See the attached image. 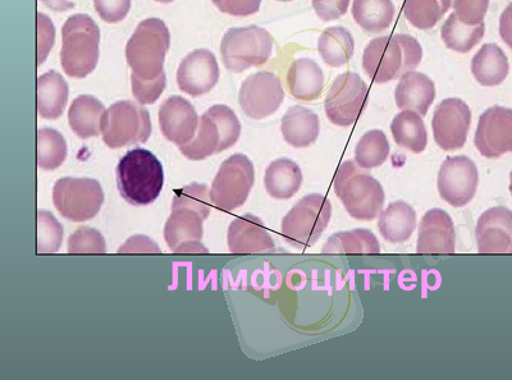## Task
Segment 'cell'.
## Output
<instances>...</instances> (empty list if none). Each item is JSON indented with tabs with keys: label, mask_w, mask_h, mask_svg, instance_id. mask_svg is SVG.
<instances>
[{
	"label": "cell",
	"mask_w": 512,
	"mask_h": 380,
	"mask_svg": "<svg viewBox=\"0 0 512 380\" xmlns=\"http://www.w3.org/2000/svg\"><path fill=\"white\" fill-rule=\"evenodd\" d=\"M210 190L207 185L191 183L175 192L164 238L176 254H207L203 245L204 221L210 214Z\"/></svg>",
	"instance_id": "obj_1"
},
{
	"label": "cell",
	"mask_w": 512,
	"mask_h": 380,
	"mask_svg": "<svg viewBox=\"0 0 512 380\" xmlns=\"http://www.w3.org/2000/svg\"><path fill=\"white\" fill-rule=\"evenodd\" d=\"M285 100L281 81L273 72L253 73L242 82L239 102L246 116L260 121L276 113Z\"/></svg>",
	"instance_id": "obj_15"
},
{
	"label": "cell",
	"mask_w": 512,
	"mask_h": 380,
	"mask_svg": "<svg viewBox=\"0 0 512 380\" xmlns=\"http://www.w3.org/2000/svg\"><path fill=\"white\" fill-rule=\"evenodd\" d=\"M273 53L272 35L262 27H233L224 34L221 54L224 67L242 73L251 67L263 66Z\"/></svg>",
	"instance_id": "obj_9"
},
{
	"label": "cell",
	"mask_w": 512,
	"mask_h": 380,
	"mask_svg": "<svg viewBox=\"0 0 512 380\" xmlns=\"http://www.w3.org/2000/svg\"><path fill=\"white\" fill-rule=\"evenodd\" d=\"M352 16L367 34H379L391 26L395 4L392 0H354Z\"/></svg>",
	"instance_id": "obj_32"
},
{
	"label": "cell",
	"mask_w": 512,
	"mask_h": 380,
	"mask_svg": "<svg viewBox=\"0 0 512 380\" xmlns=\"http://www.w3.org/2000/svg\"><path fill=\"white\" fill-rule=\"evenodd\" d=\"M199 117L194 105L182 96H171L159 109L160 131L177 146L190 144L199 128Z\"/></svg>",
	"instance_id": "obj_19"
},
{
	"label": "cell",
	"mask_w": 512,
	"mask_h": 380,
	"mask_svg": "<svg viewBox=\"0 0 512 380\" xmlns=\"http://www.w3.org/2000/svg\"><path fill=\"white\" fill-rule=\"evenodd\" d=\"M390 144L381 130L368 131L361 136L355 149V163L361 169L381 167L390 155Z\"/></svg>",
	"instance_id": "obj_37"
},
{
	"label": "cell",
	"mask_w": 512,
	"mask_h": 380,
	"mask_svg": "<svg viewBox=\"0 0 512 380\" xmlns=\"http://www.w3.org/2000/svg\"><path fill=\"white\" fill-rule=\"evenodd\" d=\"M61 64L72 79H85L99 61L100 30L88 15L68 18L62 29Z\"/></svg>",
	"instance_id": "obj_6"
},
{
	"label": "cell",
	"mask_w": 512,
	"mask_h": 380,
	"mask_svg": "<svg viewBox=\"0 0 512 380\" xmlns=\"http://www.w3.org/2000/svg\"><path fill=\"white\" fill-rule=\"evenodd\" d=\"M56 40V27L48 16L38 13V66L48 58Z\"/></svg>",
	"instance_id": "obj_44"
},
{
	"label": "cell",
	"mask_w": 512,
	"mask_h": 380,
	"mask_svg": "<svg viewBox=\"0 0 512 380\" xmlns=\"http://www.w3.org/2000/svg\"><path fill=\"white\" fill-rule=\"evenodd\" d=\"M169 45L171 34L164 21L148 18L140 22L126 45L132 75L143 80H154L162 75Z\"/></svg>",
	"instance_id": "obj_5"
},
{
	"label": "cell",
	"mask_w": 512,
	"mask_h": 380,
	"mask_svg": "<svg viewBox=\"0 0 512 380\" xmlns=\"http://www.w3.org/2000/svg\"><path fill=\"white\" fill-rule=\"evenodd\" d=\"M64 230L58 219L47 210L38 212V254H53L61 249Z\"/></svg>",
	"instance_id": "obj_39"
},
{
	"label": "cell",
	"mask_w": 512,
	"mask_h": 380,
	"mask_svg": "<svg viewBox=\"0 0 512 380\" xmlns=\"http://www.w3.org/2000/svg\"><path fill=\"white\" fill-rule=\"evenodd\" d=\"M95 11L107 24L125 20L131 9V0H94Z\"/></svg>",
	"instance_id": "obj_43"
},
{
	"label": "cell",
	"mask_w": 512,
	"mask_h": 380,
	"mask_svg": "<svg viewBox=\"0 0 512 380\" xmlns=\"http://www.w3.org/2000/svg\"><path fill=\"white\" fill-rule=\"evenodd\" d=\"M474 144L488 159L512 153V109L500 105L488 108L479 118Z\"/></svg>",
	"instance_id": "obj_17"
},
{
	"label": "cell",
	"mask_w": 512,
	"mask_h": 380,
	"mask_svg": "<svg viewBox=\"0 0 512 380\" xmlns=\"http://www.w3.org/2000/svg\"><path fill=\"white\" fill-rule=\"evenodd\" d=\"M454 13L468 25L482 24L487 15L489 0H452Z\"/></svg>",
	"instance_id": "obj_42"
},
{
	"label": "cell",
	"mask_w": 512,
	"mask_h": 380,
	"mask_svg": "<svg viewBox=\"0 0 512 380\" xmlns=\"http://www.w3.org/2000/svg\"><path fill=\"white\" fill-rule=\"evenodd\" d=\"M67 158L66 139L53 128L38 131V167L44 171H54L62 166Z\"/></svg>",
	"instance_id": "obj_38"
},
{
	"label": "cell",
	"mask_w": 512,
	"mask_h": 380,
	"mask_svg": "<svg viewBox=\"0 0 512 380\" xmlns=\"http://www.w3.org/2000/svg\"><path fill=\"white\" fill-rule=\"evenodd\" d=\"M391 132L395 143L411 153L420 154L427 148V127L419 113L401 111L393 118Z\"/></svg>",
	"instance_id": "obj_31"
},
{
	"label": "cell",
	"mask_w": 512,
	"mask_h": 380,
	"mask_svg": "<svg viewBox=\"0 0 512 380\" xmlns=\"http://www.w3.org/2000/svg\"><path fill=\"white\" fill-rule=\"evenodd\" d=\"M423 59V49L413 36L396 34L370 41L364 50L363 68L376 84H387L413 72Z\"/></svg>",
	"instance_id": "obj_2"
},
{
	"label": "cell",
	"mask_w": 512,
	"mask_h": 380,
	"mask_svg": "<svg viewBox=\"0 0 512 380\" xmlns=\"http://www.w3.org/2000/svg\"><path fill=\"white\" fill-rule=\"evenodd\" d=\"M227 242L232 254L272 253L276 250L262 219L253 214L233 219L228 227Z\"/></svg>",
	"instance_id": "obj_22"
},
{
	"label": "cell",
	"mask_w": 512,
	"mask_h": 380,
	"mask_svg": "<svg viewBox=\"0 0 512 380\" xmlns=\"http://www.w3.org/2000/svg\"><path fill=\"white\" fill-rule=\"evenodd\" d=\"M416 226L415 209L405 201H395L379 214V232L390 244L409 241Z\"/></svg>",
	"instance_id": "obj_26"
},
{
	"label": "cell",
	"mask_w": 512,
	"mask_h": 380,
	"mask_svg": "<svg viewBox=\"0 0 512 380\" xmlns=\"http://www.w3.org/2000/svg\"><path fill=\"white\" fill-rule=\"evenodd\" d=\"M368 98V85L358 73H342L333 81L324 102L328 121L340 127L354 125L367 107Z\"/></svg>",
	"instance_id": "obj_13"
},
{
	"label": "cell",
	"mask_w": 512,
	"mask_h": 380,
	"mask_svg": "<svg viewBox=\"0 0 512 380\" xmlns=\"http://www.w3.org/2000/svg\"><path fill=\"white\" fill-rule=\"evenodd\" d=\"M452 0H405L404 15L420 30H431L451 8Z\"/></svg>",
	"instance_id": "obj_36"
},
{
	"label": "cell",
	"mask_w": 512,
	"mask_h": 380,
	"mask_svg": "<svg viewBox=\"0 0 512 380\" xmlns=\"http://www.w3.org/2000/svg\"><path fill=\"white\" fill-rule=\"evenodd\" d=\"M104 113L105 108L102 102L91 95H80L71 104L68 123L80 139H90L102 134Z\"/></svg>",
	"instance_id": "obj_28"
},
{
	"label": "cell",
	"mask_w": 512,
	"mask_h": 380,
	"mask_svg": "<svg viewBox=\"0 0 512 380\" xmlns=\"http://www.w3.org/2000/svg\"><path fill=\"white\" fill-rule=\"evenodd\" d=\"M218 80L219 66L217 59L207 49L194 50L178 67V88L191 96L210 93L216 88Z\"/></svg>",
	"instance_id": "obj_18"
},
{
	"label": "cell",
	"mask_w": 512,
	"mask_h": 380,
	"mask_svg": "<svg viewBox=\"0 0 512 380\" xmlns=\"http://www.w3.org/2000/svg\"><path fill=\"white\" fill-rule=\"evenodd\" d=\"M281 131L283 139L292 148H309L318 140L320 122L318 114L310 109L294 105L288 108L282 118Z\"/></svg>",
	"instance_id": "obj_25"
},
{
	"label": "cell",
	"mask_w": 512,
	"mask_h": 380,
	"mask_svg": "<svg viewBox=\"0 0 512 380\" xmlns=\"http://www.w3.org/2000/svg\"><path fill=\"white\" fill-rule=\"evenodd\" d=\"M155 2L168 4V3L175 2V0H155Z\"/></svg>",
	"instance_id": "obj_49"
},
{
	"label": "cell",
	"mask_w": 512,
	"mask_h": 380,
	"mask_svg": "<svg viewBox=\"0 0 512 380\" xmlns=\"http://www.w3.org/2000/svg\"><path fill=\"white\" fill-rule=\"evenodd\" d=\"M436 99V86L427 75L409 72L402 76L395 90L396 105L401 111H413L427 116Z\"/></svg>",
	"instance_id": "obj_23"
},
{
	"label": "cell",
	"mask_w": 512,
	"mask_h": 380,
	"mask_svg": "<svg viewBox=\"0 0 512 380\" xmlns=\"http://www.w3.org/2000/svg\"><path fill=\"white\" fill-rule=\"evenodd\" d=\"M157 242L148 236H132L118 249V254H160Z\"/></svg>",
	"instance_id": "obj_47"
},
{
	"label": "cell",
	"mask_w": 512,
	"mask_h": 380,
	"mask_svg": "<svg viewBox=\"0 0 512 380\" xmlns=\"http://www.w3.org/2000/svg\"><path fill=\"white\" fill-rule=\"evenodd\" d=\"M500 35L502 40L512 49V3L502 12L500 18Z\"/></svg>",
	"instance_id": "obj_48"
},
{
	"label": "cell",
	"mask_w": 512,
	"mask_h": 380,
	"mask_svg": "<svg viewBox=\"0 0 512 380\" xmlns=\"http://www.w3.org/2000/svg\"><path fill=\"white\" fill-rule=\"evenodd\" d=\"M303 185V172L294 160L281 158L274 160L264 176V186L273 199L294 198Z\"/></svg>",
	"instance_id": "obj_27"
},
{
	"label": "cell",
	"mask_w": 512,
	"mask_h": 380,
	"mask_svg": "<svg viewBox=\"0 0 512 380\" xmlns=\"http://www.w3.org/2000/svg\"><path fill=\"white\" fill-rule=\"evenodd\" d=\"M255 181L254 164L244 154L224 160L210 187V200L223 212H233L248 200Z\"/></svg>",
	"instance_id": "obj_12"
},
{
	"label": "cell",
	"mask_w": 512,
	"mask_h": 380,
	"mask_svg": "<svg viewBox=\"0 0 512 380\" xmlns=\"http://www.w3.org/2000/svg\"><path fill=\"white\" fill-rule=\"evenodd\" d=\"M116 175L122 198L134 206L153 204L163 190L162 163L149 150L127 151L118 163Z\"/></svg>",
	"instance_id": "obj_3"
},
{
	"label": "cell",
	"mask_w": 512,
	"mask_h": 380,
	"mask_svg": "<svg viewBox=\"0 0 512 380\" xmlns=\"http://www.w3.org/2000/svg\"><path fill=\"white\" fill-rule=\"evenodd\" d=\"M333 190L345 206L346 212L358 221H373L383 212L386 195L376 180L352 160H347L338 167Z\"/></svg>",
	"instance_id": "obj_4"
},
{
	"label": "cell",
	"mask_w": 512,
	"mask_h": 380,
	"mask_svg": "<svg viewBox=\"0 0 512 380\" xmlns=\"http://www.w3.org/2000/svg\"><path fill=\"white\" fill-rule=\"evenodd\" d=\"M472 123V111L464 100L445 99L437 105L432 118L433 136L442 150L464 148Z\"/></svg>",
	"instance_id": "obj_16"
},
{
	"label": "cell",
	"mask_w": 512,
	"mask_h": 380,
	"mask_svg": "<svg viewBox=\"0 0 512 380\" xmlns=\"http://www.w3.org/2000/svg\"><path fill=\"white\" fill-rule=\"evenodd\" d=\"M332 219V204L326 196L306 195L282 219L281 233L296 249L312 247Z\"/></svg>",
	"instance_id": "obj_8"
},
{
	"label": "cell",
	"mask_w": 512,
	"mask_h": 380,
	"mask_svg": "<svg viewBox=\"0 0 512 380\" xmlns=\"http://www.w3.org/2000/svg\"><path fill=\"white\" fill-rule=\"evenodd\" d=\"M132 94L141 105L154 104L163 94L167 86L166 73H162L157 79L143 80L131 75Z\"/></svg>",
	"instance_id": "obj_41"
},
{
	"label": "cell",
	"mask_w": 512,
	"mask_h": 380,
	"mask_svg": "<svg viewBox=\"0 0 512 380\" xmlns=\"http://www.w3.org/2000/svg\"><path fill=\"white\" fill-rule=\"evenodd\" d=\"M510 64L504 50L496 44H486L475 54L472 73L482 86H498L509 76Z\"/></svg>",
	"instance_id": "obj_29"
},
{
	"label": "cell",
	"mask_w": 512,
	"mask_h": 380,
	"mask_svg": "<svg viewBox=\"0 0 512 380\" xmlns=\"http://www.w3.org/2000/svg\"><path fill=\"white\" fill-rule=\"evenodd\" d=\"M219 11L236 17H248L259 12L262 0H212Z\"/></svg>",
	"instance_id": "obj_46"
},
{
	"label": "cell",
	"mask_w": 512,
	"mask_h": 380,
	"mask_svg": "<svg viewBox=\"0 0 512 380\" xmlns=\"http://www.w3.org/2000/svg\"><path fill=\"white\" fill-rule=\"evenodd\" d=\"M278 2H292V0H278Z\"/></svg>",
	"instance_id": "obj_51"
},
{
	"label": "cell",
	"mask_w": 512,
	"mask_h": 380,
	"mask_svg": "<svg viewBox=\"0 0 512 380\" xmlns=\"http://www.w3.org/2000/svg\"><path fill=\"white\" fill-rule=\"evenodd\" d=\"M68 84L61 73L50 71L38 79V113L44 119H58L68 102Z\"/></svg>",
	"instance_id": "obj_30"
},
{
	"label": "cell",
	"mask_w": 512,
	"mask_h": 380,
	"mask_svg": "<svg viewBox=\"0 0 512 380\" xmlns=\"http://www.w3.org/2000/svg\"><path fill=\"white\" fill-rule=\"evenodd\" d=\"M68 253L70 254H105V244L102 233L91 227H81L68 238Z\"/></svg>",
	"instance_id": "obj_40"
},
{
	"label": "cell",
	"mask_w": 512,
	"mask_h": 380,
	"mask_svg": "<svg viewBox=\"0 0 512 380\" xmlns=\"http://www.w3.org/2000/svg\"><path fill=\"white\" fill-rule=\"evenodd\" d=\"M351 0H313V8L320 21H336L349 11Z\"/></svg>",
	"instance_id": "obj_45"
},
{
	"label": "cell",
	"mask_w": 512,
	"mask_h": 380,
	"mask_svg": "<svg viewBox=\"0 0 512 380\" xmlns=\"http://www.w3.org/2000/svg\"><path fill=\"white\" fill-rule=\"evenodd\" d=\"M286 85L295 99L300 102H313L322 95L326 77L322 68L313 59L299 58L288 68Z\"/></svg>",
	"instance_id": "obj_24"
},
{
	"label": "cell",
	"mask_w": 512,
	"mask_h": 380,
	"mask_svg": "<svg viewBox=\"0 0 512 380\" xmlns=\"http://www.w3.org/2000/svg\"><path fill=\"white\" fill-rule=\"evenodd\" d=\"M478 167L472 159L457 155L448 157L438 172L437 187L441 198L454 208L468 205L477 194Z\"/></svg>",
	"instance_id": "obj_14"
},
{
	"label": "cell",
	"mask_w": 512,
	"mask_h": 380,
	"mask_svg": "<svg viewBox=\"0 0 512 380\" xmlns=\"http://www.w3.org/2000/svg\"><path fill=\"white\" fill-rule=\"evenodd\" d=\"M152 130L149 112L131 102L112 104L102 118L103 141L111 149L144 144L152 135Z\"/></svg>",
	"instance_id": "obj_10"
},
{
	"label": "cell",
	"mask_w": 512,
	"mask_h": 380,
	"mask_svg": "<svg viewBox=\"0 0 512 380\" xmlns=\"http://www.w3.org/2000/svg\"><path fill=\"white\" fill-rule=\"evenodd\" d=\"M480 254H512V212L495 206L480 215L475 227Z\"/></svg>",
	"instance_id": "obj_20"
},
{
	"label": "cell",
	"mask_w": 512,
	"mask_h": 380,
	"mask_svg": "<svg viewBox=\"0 0 512 380\" xmlns=\"http://www.w3.org/2000/svg\"><path fill=\"white\" fill-rule=\"evenodd\" d=\"M104 200L103 187L93 178L64 177L54 183L53 204L68 221H90L100 212Z\"/></svg>",
	"instance_id": "obj_11"
},
{
	"label": "cell",
	"mask_w": 512,
	"mask_h": 380,
	"mask_svg": "<svg viewBox=\"0 0 512 380\" xmlns=\"http://www.w3.org/2000/svg\"><path fill=\"white\" fill-rule=\"evenodd\" d=\"M510 192L512 195V171H511V175H510Z\"/></svg>",
	"instance_id": "obj_50"
},
{
	"label": "cell",
	"mask_w": 512,
	"mask_h": 380,
	"mask_svg": "<svg viewBox=\"0 0 512 380\" xmlns=\"http://www.w3.org/2000/svg\"><path fill=\"white\" fill-rule=\"evenodd\" d=\"M456 233L450 214L442 209H431L423 215L419 224V254H454Z\"/></svg>",
	"instance_id": "obj_21"
},
{
	"label": "cell",
	"mask_w": 512,
	"mask_h": 380,
	"mask_svg": "<svg viewBox=\"0 0 512 380\" xmlns=\"http://www.w3.org/2000/svg\"><path fill=\"white\" fill-rule=\"evenodd\" d=\"M318 50L323 61L331 67H342L354 57V36L345 27H329L318 40Z\"/></svg>",
	"instance_id": "obj_33"
},
{
	"label": "cell",
	"mask_w": 512,
	"mask_h": 380,
	"mask_svg": "<svg viewBox=\"0 0 512 380\" xmlns=\"http://www.w3.org/2000/svg\"><path fill=\"white\" fill-rule=\"evenodd\" d=\"M240 135L241 123L236 113L227 105H213L200 117L195 139L180 146V151L187 159L199 162L232 148Z\"/></svg>",
	"instance_id": "obj_7"
},
{
	"label": "cell",
	"mask_w": 512,
	"mask_h": 380,
	"mask_svg": "<svg viewBox=\"0 0 512 380\" xmlns=\"http://www.w3.org/2000/svg\"><path fill=\"white\" fill-rule=\"evenodd\" d=\"M323 254H379L381 244L372 231L352 230L337 232L323 245Z\"/></svg>",
	"instance_id": "obj_34"
},
{
	"label": "cell",
	"mask_w": 512,
	"mask_h": 380,
	"mask_svg": "<svg viewBox=\"0 0 512 380\" xmlns=\"http://www.w3.org/2000/svg\"><path fill=\"white\" fill-rule=\"evenodd\" d=\"M484 32H486L484 22L478 25L464 24L455 13H452L442 27L441 36L448 49L457 53H469L483 39Z\"/></svg>",
	"instance_id": "obj_35"
}]
</instances>
